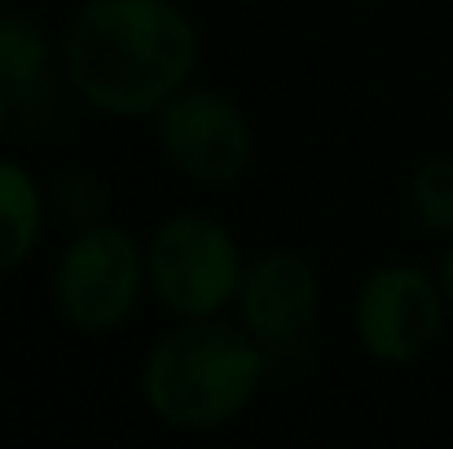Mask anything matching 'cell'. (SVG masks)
Returning a JSON list of instances; mask_svg holds the SVG:
<instances>
[{"instance_id":"cell-1","label":"cell","mask_w":453,"mask_h":449,"mask_svg":"<svg viewBox=\"0 0 453 449\" xmlns=\"http://www.w3.org/2000/svg\"><path fill=\"white\" fill-rule=\"evenodd\" d=\"M203 62L180 0H80L62 27V84L106 120H154Z\"/></svg>"},{"instance_id":"cell-2","label":"cell","mask_w":453,"mask_h":449,"mask_svg":"<svg viewBox=\"0 0 453 449\" xmlns=\"http://www.w3.org/2000/svg\"><path fill=\"white\" fill-rule=\"evenodd\" d=\"M273 352L234 317H180L142 357L137 392L154 423L172 432H220L265 392Z\"/></svg>"},{"instance_id":"cell-3","label":"cell","mask_w":453,"mask_h":449,"mask_svg":"<svg viewBox=\"0 0 453 449\" xmlns=\"http://www.w3.org/2000/svg\"><path fill=\"white\" fill-rule=\"evenodd\" d=\"M146 296V238L115 221L71 229L49 274V299L66 330L115 335L142 313Z\"/></svg>"},{"instance_id":"cell-4","label":"cell","mask_w":453,"mask_h":449,"mask_svg":"<svg viewBox=\"0 0 453 449\" xmlns=\"http://www.w3.org/2000/svg\"><path fill=\"white\" fill-rule=\"evenodd\" d=\"M247 256L238 234L211 212H172L146 238L150 299L172 317H220L234 308Z\"/></svg>"},{"instance_id":"cell-5","label":"cell","mask_w":453,"mask_h":449,"mask_svg":"<svg viewBox=\"0 0 453 449\" xmlns=\"http://www.w3.org/2000/svg\"><path fill=\"white\" fill-rule=\"evenodd\" d=\"M154 142L176 176L203 190H225L256 163V124L247 106L234 93L198 80L154 115Z\"/></svg>"},{"instance_id":"cell-6","label":"cell","mask_w":453,"mask_h":449,"mask_svg":"<svg viewBox=\"0 0 453 449\" xmlns=\"http://www.w3.org/2000/svg\"><path fill=\"white\" fill-rule=\"evenodd\" d=\"M449 321L441 278L414 260L374 265L352 296V339L379 366H414Z\"/></svg>"},{"instance_id":"cell-7","label":"cell","mask_w":453,"mask_h":449,"mask_svg":"<svg viewBox=\"0 0 453 449\" xmlns=\"http://www.w3.org/2000/svg\"><path fill=\"white\" fill-rule=\"evenodd\" d=\"M321 299H326L321 269L296 247H273L247 260L229 313L269 352H287L312 335L321 317Z\"/></svg>"},{"instance_id":"cell-8","label":"cell","mask_w":453,"mask_h":449,"mask_svg":"<svg viewBox=\"0 0 453 449\" xmlns=\"http://www.w3.org/2000/svg\"><path fill=\"white\" fill-rule=\"evenodd\" d=\"M62 80V35H53L31 9H0V89L18 115H35L53 102Z\"/></svg>"},{"instance_id":"cell-9","label":"cell","mask_w":453,"mask_h":449,"mask_svg":"<svg viewBox=\"0 0 453 449\" xmlns=\"http://www.w3.org/2000/svg\"><path fill=\"white\" fill-rule=\"evenodd\" d=\"M49 216V190L40 176L27 163L0 154V278L18 274L40 252Z\"/></svg>"},{"instance_id":"cell-10","label":"cell","mask_w":453,"mask_h":449,"mask_svg":"<svg viewBox=\"0 0 453 449\" xmlns=\"http://www.w3.org/2000/svg\"><path fill=\"white\" fill-rule=\"evenodd\" d=\"M410 212L432 238H453V154H427L414 167Z\"/></svg>"},{"instance_id":"cell-11","label":"cell","mask_w":453,"mask_h":449,"mask_svg":"<svg viewBox=\"0 0 453 449\" xmlns=\"http://www.w3.org/2000/svg\"><path fill=\"white\" fill-rule=\"evenodd\" d=\"M106 203H111L106 181H102L97 172H88V167H66V172H58L53 185H49V212H53L66 229H88V225H97V221H111V216H106Z\"/></svg>"},{"instance_id":"cell-12","label":"cell","mask_w":453,"mask_h":449,"mask_svg":"<svg viewBox=\"0 0 453 449\" xmlns=\"http://www.w3.org/2000/svg\"><path fill=\"white\" fill-rule=\"evenodd\" d=\"M436 278H441V291H445V304H449V317H453V238L445 243V252H441Z\"/></svg>"},{"instance_id":"cell-13","label":"cell","mask_w":453,"mask_h":449,"mask_svg":"<svg viewBox=\"0 0 453 449\" xmlns=\"http://www.w3.org/2000/svg\"><path fill=\"white\" fill-rule=\"evenodd\" d=\"M18 120V106H13V97L0 89V142H4V133H9V124Z\"/></svg>"}]
</instances>
